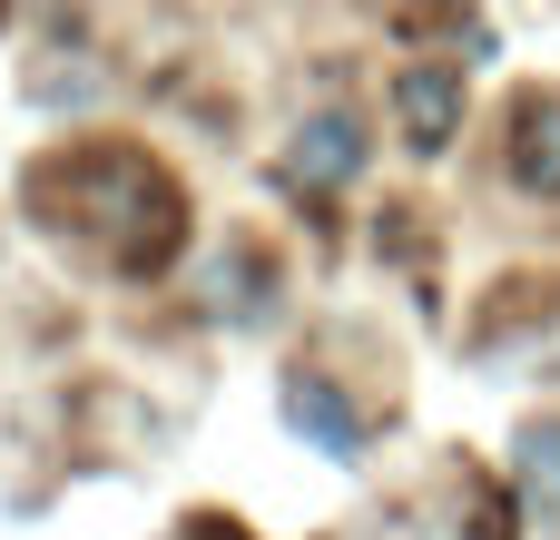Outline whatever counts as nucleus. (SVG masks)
I'll use <instances>...</instances> for the list:
<instances>
[{"label": "nucleus", "mask_w": 560, "mask_h": 540, "mask_svg": "<svg viewBox=\"0 0 560 540\" xmlns=\"http://www.w3.org/2000/svg\"><path fill=\"white\" fill-rule=\"evenodd\" d=\"M39 207H69V226L98 236L118 266H167L177 246V187L128 148H89L69 177H39Z\"/></svg>", "instance_id": "nucleus-1"}, {"label": "nucleus", "mask_w": 560, "mask_h": 540, "mask_svg": "<svg viewBox=\"0 0 560 540\" xmlns=\"http://www.w3.org/2000/svg\"><path fill=\"white\" fill-rule=\"evenodd\" d=\"M354 167H364V128H354L345 108L305 118V128H295V148H285V177H295V187H315V197L354 187Z\"/></svg>", "instance_id": "nucleus-2"}, {"label": "nucleus", "mask_w": 560, "mask_h": 540, "mask_svg": "<svg viewBox=\"0 0 560 540\" xmlns=\"http://www.w3.org/2000/svg\"><path fill=\"white\" fill-rule=\"evenodd\" d=\"M394 118H404V138L433 157V148H453V128H463V79L453 69H413V79H394Z\"/></svg>", "instance_id": "nucleus-3"}, {"label": "nucleus", "mask_w": 560, "mask_h": 540, "mask_svg": "<svg viewBox=\"0 0 560 540\" xmlns=\"http://www.w3.org/2000/svg\"><path fill=\"white\" fill-rule=\"evenodd\" d=\"M512 177L560 197V98H522V118H512Z\"/></svg>", "instance_id": "nucleus-4"}, {"label": "nucleus", "mask_w": 560, "mask_h": 540, "mask_svg": "<svg viewBox=\"0 0 560 540\" xmlns=\"http://www.w3.org/2000/svg\"><path fill=\"white\" fill-rule=\"evenodd\" d=\"M285 423H295L305 443H325V453H354V443H364V423L335 403V384H305V374H295V394H285Z\"/></svg>", "instance_id": "nucleus-5"}, {"label": "nucleus", "mask_w": 560, "mask_h": 540, "mask_svg": "<svg viewBox=\"0 0 560 540\" xmlns=\"http://www.w3.org/2000/svg\"><path fill=\"white\" fill-rule=\"evenodd\" d=\"M522 492L560 512V423H532V443H522Z\"/></svg>", "instance_id": "nucleus-6"}]
</instances>
